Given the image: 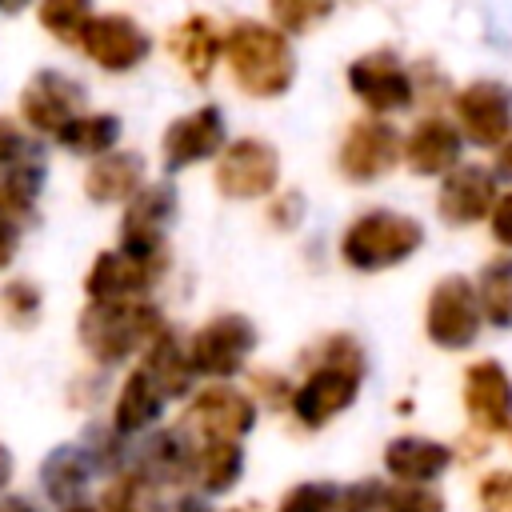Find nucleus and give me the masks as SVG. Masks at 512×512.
Instances as JSON below:
<instances>
[{"instance_id": "a878e982", "label": "nucleus", "mask_w": 512, "mask_h": 512, "mask_svg": "<svg viewBox=\"0 0 512 512\" xmlns=\"http://www.w3.org/2000/svg\"><path fill=\"white\" fill-rule=\"evenodd\" d=\"M140 368L156 380V388L168 396V400H188L196 392V368H192V356H188V340H180L172 328H164L144 352H140Z\"/></svg>"}, {"instance_id": "f03ea898", "label": "nucleus", "mask_w": 512, "mask_h": 512, "mask_svg": "<svg viewBox=\"0 0 512 512\" xmlns=\"http://www.w3.org/2000/svg\"><path fill=\"white\" fill-rule=\"evenodd\" d=\"M224 68L252 100H280L292 92L300 60L292 36L272 20H236L224 28Z\"/></svg>"}, {"instance_id": "dca6fc26", "label": "nucleus", "mask_w": 512, "mask_h": 512, "mask_svg": "<svg viewBox=\"0 0 512 512\" xmlns=\"http://www.w3.org/2000/svg\"><path fill=\"white\" fill-rule=\"evenodd\" d=\"M84 112V84L60 68H40L20 88V124L36 136H56L72 116Z\"/></svg>"}, {"instance_id": "6e6552de", "label": "nucleus", "mask_w": 512, "mask_h": 512, "mask_svg": "<svg viewBox=\"0 0 512 512\" xmlns=\"http://www.w3.org/2000/svg\"><path fill=\"white\" fill-rule=\"evenodd\" d=\"M212 184L224 200H268L280 188V152L264 136H236L212 160Z\"/></svg>"}, {"instance_id": "09e8293b", "label": "nucleus", "mask_w": 512, "mask_h": 512, "mask_svg": "<svg viewBox=\"0 0 512 512\" xmlns=\"http://www.w3.org/2000/svg\"><path fill=\"white\" fill-rule=\"evenodd\" d=\"M56 512H104L100 504H88V500H76V504H64V508H56Z\"/></svg>"}, {"instance_id": "8fccbe9b", "label": "nucleus", "mask_w": 512, "mask_h": 512, "mask_svg": "<svg viewBox=\"0 0 512 512\" xmlns=\"http://www.w3.org/2000/svg\"><path fill=\"white\" fill-rule=\"evenodd\" d=\"M228 512H260L256 504H240V508H228Z\"/></svg>"}, {"instance_id": "4be33fe9", "label": "nucleus", "mask_w": 512, "mask_h": 512, "mask_svg": "<svg viewBox=\"0 0 512 512\" xmlns=\"http://www.w3.org/2000/svg\"><path fill=\"white\" fill-rule=\"evenodd\" d=\"M456 460V448L432 436H392L384 444V472L396 484H436Z\"/></svg>"}, {"instance_id": "ddd939ff", "label": "nucleus", "mask_w": 512, "mask_h": 512, "mask_svg": "<svg viewBox=\"0 0 512 512\" xmlns=\"http://www.w3.org/2000/svg\"><path fill=\"white\" fill-rule=\"evenodd\" d=\"M168 272V256H136L116 248H100L80 280L84 300H148V292Z\"/></svg>"}, {"instance_id": "aec40b11", "label": "nucleus", "mask_w": 512, "mask_h": 512, "mask_svg": "<svg viewBox=\"0 0 512 512\" xmlns=\"http://www.w3.org/2000/svg\"><path fill=\"white\" fill-rule=\"evenodd\" d=\"M140 444L128 448V464L136 468L144 480H152L160 492L176 488L184 480H192V456H196V440L184 428H152L144 436H136Z\"/></svg>"}, {"instance_id": "49530a36", "label": "nucleus", "mask_w": 512, "mask_h": 512, "mask_svg": "<svg viewBox=\"0 0 512 512\" xmlns=\"http://www.w3.org/2000/svg\"><path fill=\"white\" fill-rule=\"evenodd\" d=\"M0 512H40L28 496H20V492H4L0 496Z\"/></svg>"}, {"instance_id": "0eeeda50", "label": "nucleus", "mask_w": 512, "mask_h": 512, "mask_svg": "<svg viewBox=\"0 0 512 512\" xmlns=\"http://www.w3.org/2000/svg\"><path fill=\"white\" fill-rule=\"evenodd\" d=\"M400 164H404V132L392 124V116L368 112L344 128V140L336 148V172L348 184H376Z\"/></svg>"}, {"instance_id": "5701e85b", "label": "nucleus", "mask_w": 512, "mask_h": 512, "mask_svg": "<svg viewBox=\"0 0 512 512\" xmlns=\"http://www.w3.org/2000/svg\"><path fill=\"white\" fill-rule=\"evenodd\" d=\"M148 184V164L132 148H112L84 168V196L92 204H128Z\"/></svg>"}, {"instance_id": "2f4dec72", "label": "nucleus", "mask_w": 512, "mask_h": 512, "mask_svg": "<svg viewBox=\"0 0 512 512\" xmlns=\"http://www.w3.org/2000/svg\"><path fill=\"white\" fill-rule=\"evenodd\" d=\"M336 12V0H268V20L288 36H308Z\"/></svg>"}, {"instance_id": "79ce46f5", "label": "nucleus", "mask_w": 512, "mask_h": 512, "mask_svg": "<svg viewBox=\"0 0 512 512\" xmlns=\"http://www.w3.org/2000/svg\"><path fill=\"white\" fill-rule=\"evenodd\" d=\"M20 232H24V228L0 212V272H8V268H12L16 248H20Z\"/></svg>"}, {"instance_id": "39448f33", "label": "nucleus", "mask_w": 512, "mask_h": 512, "mask_svg": "<svg viewBox=\"0 0 512 512\" xmlns=\"http://www.w3.org/2000/svg\"><path fill=\"white\" fill-rule=\"evenodd\" d=\"M484 332V308L476 296V280L464 272H448L432 284L424 300V336L440 352H464Z\"/></svg>"}, {"instance_id": "423d86ee", "label": "nucleus", "mask_w": 512, "mask_h": 512, "mask_svg": "<svg viewBox=\"0 0 512 512\" xmlns=\"http://www.w3.org/2000/svg\"><path fill=\"white\" fill-rule=\"evenodd\" d=\"M344 84L364 104V112H372V116L408 112L420 96L412 68L392 48H368V52L352 56L344 68Z\"/></svg>"}, {"instance_id": "a211bd4d", "label": "nucleus", "mask_w": 512, "mask_h": 512, "mask_svg": "<svg viewBox=\"0 0 512 512\" xmlns=\"http://www.w3.org/2000/svg\"><path fill=\"white\" fill-rule=\"evenodd\" d=\"M500 196V180L492 172V164H476V160H460L448 176H440L436 184V216L448 228H472L480 220H488L492 204Z\"/></svg>"}, {"instance_id": "e433bc0d", "label": "nucleus", "mask_w": 512, "mask_h": 512, "mask_svg": "<svg viewBox=\"0 0 512 512\" xmlns=\"http://www.w3.org/2000/svg\"><path fill=\"white\" fill-rule=\"evenodd\" d=\"M304 216H308L304 192H296V188H276V192L268 196V224H272V228L292 232V228L304 224Z\"/></svg>"}, {"instance_id": "37998d69", "label": "nucleus", "mask_w": 512, "mask_h": 512, "mask_svg": "<svg viewBox=\"0 0 512 512\" xmlns=\"http://www.w3.org/2000/svg\"><path fill=\"white\" fill-rule=\"evenodd\" d=\"M164 512H212V508H208V496H200V492H180V496H172V500L164 504Z\"/></svg>"}, {"instance_id": "412c9836", "label": "nucleus", "mask_w": 512, "mask_h": 512, "mask_svg": "<svg viewBox=\"0 0 512 512\" xmlns=\"http://www.w3.org/2000/svg\"><path fill=\"white\" fill-rule=\"evenodd\" d=\"M168 52L192 84H208L224 64V28L208 12H188L168 32Z\"/></svg>"}, {"instance_id": "b1692460", "label": "nucleus", "mask_w": 512, "mask_h": 512, "mask_svg": "<svg viewBox=\"0 0 512 512\" xmlns=\"http://www.w3.org/2000/svg\"><path fill=\"white\" fill-rule=\"evenodd\" d=\"M164 408H168V396H164V392L156 388V380L136 364V368H128V376L120 380V388H116V396H112V416H108V424H112L124 440H136V436H144V432H152V428L160 424Z\"/></svg>"}, {"instance_id": "ea45409f", "label": "nucleus", "mask_w": 512, "mask_h": 512, "mask_svg": "<svg viewBox=\"0 0 512 512\" xmlns=\"http://www.w3.org/2000/svg\"><path fill=\"white\" fill-rule=\"evenodd\" d=\"M292 388H296V384H292L284 372H252V396H256V400H268V404H276V408H288Z\"/></svg>"}, {"instance_id": "20e7f679", "label": "nucleus", "mask_w": 512, "mask_h": 512, "mask_svg": "<svg viewBox=\"0 0 512 512\" xmlns=\"http://www.w3.org/2000/svg\"><path fill=\"white\" fill-rule=\"evenodd\" d=\"M424 248V224L396 208H368L352 216L336 240V256L344 268L376 276L408 264Z\"/></svg>"}, {"instance_id": "473e14b6", "label": "nucleus", "mask_w": 512, "mask_h": 512, "mask_svg": "<svg viewBox=\"0 0 512 512\" xmlns=\"http://www.w3.org/2000/svg\"><path fill=\"white\" fill-rule=\"evenodd\" d=\"M40 308H44V296H40V288H36L32 280H8V284L0 288V316H4L8 324L28 328V324H36Z\"/></svg>"}, {"instance_id": "f3484780", "label": "nucleus", "mask_w": 512, "mask_h": 512, "mask_svg": "<svg viewBox=\"0 0 512 512\" xmlns=\"http://www.w3.org/2000/svg\"><path fill=\"white\" fill-rule=\"evenodd\" d=\"M460 400H464L472 432L480 436L512 432V376L500 360L492 356L472 360L460 380Z\"/></svg>"}, {"instance_id": "7ed1b4c3", "label": "nucleus", "mask_w": 512, "mask_h": 512, "mask_svg": "<svg viewBox=\"0 0 512 512\" xmlns=\"http://www.w3.org/2000/svg\"><path fill=\"white\" fill-rule=\"evenodd\" d=\"M168 328L152 300H88L76 316V340L96 368H116L140 356Z\"/></svg>"}, {"instance_id": "f257e3e1", "label": "nucleus", "mask_w": 512, "mask_h": 512, "mask_svg": "<svg viewBox=\"0 0 512 512\" xmlns=\"http://www.w3.org/2000/svg\"><path fill=\"white\" fill-rule=\"evenodd\" d=\"M308 360L312 368L296 380L288 412L300 428L320 432L356 404L360 384L368 376V352L352 332H332L308 352Z\"/></svg>"}, {"instance_id": "f8f14e48", "label": "nucleus", "mask_w": 512, "mask_h": 512, "mask_svg": "<svg viewBox=\"0 0 512 512\" xmlns=\"http://www.w3.org/2000/svg\"><path fill=\"white\" fill-rule=\"evenodd\" d=\"M452 120L464 132V144L496 152L512 136V84L496 76L468 80L452 96Z\"/></svg>"}, {"instance_id": "7c9ffc66", "label": "nucleus", "mask_w": 512, "mask_h": 512, "mask_svg": "<svg viewBox=\"0 0 512 512\" xmlns=\"http://www.w3.org/2000/svg\"><path fill=\"white\" fill-rule=\"evenodd\" d=\"M96 16V0H36L40 28L60 44H80L88 20Z\"/></svg>"}, {"instance_id": "1a4fd4ad", "label": "nucleus", "mask_w": 512, "mask_h": 512, "mask_svg": "<svg viewBox=\"0 0 512 512\" xmlns=\"http://www.w3.org/2000/svg\"><path fill=\"white\" fill-rule=\"evenodd\" d=\"M256 344H260V332L244 312H220L188 336V356H192L196 376L232 380L248 368Z\"/></svg>"}, {"instance_id": "393cba45", "label": "nucleus", "mask_w": 512, "mask_h": 512, "mask_svg": "<svg viewBox=\"0 0 512 512\" xmlns=\"http://www.w3.org/2000/svg\"><path fill=\"white\" fill-rule=\"evenodd\" d=\"M96 472H100L96 468V456L88 452L84 440L80 444H56L40 460V488H44V496L56 508H64V504L84 500V492H88V484H92Z\"/></svg>"}, {"instance_id": "c85d7f7f", "label": "nucleus", "mask_w": 512, "mask_h": 512, "mask_svg": "<svg viewBox=\"0 0 512 512\" xmlns=\"http://www.w3.org/2000/svg\"><path fill=\"white\" fill-rule=\"evenodd\" d=\"M476 296L484 308V324L512 332V252L492 256L476 272Z\"/></svg>"}, {"instance_id": "cd10ccee", "label": "nucleus", "mask_w": 512, "mask_h": 512, "mask_svg": "<svg viewBox=\"0 0 512 512\" xmlns=\"http://www.w3.org/2000/svg\"><path fill=\"white\" fill-rule=\"evenodd\" d=\"M120 116L116 112H80L72 116L52 140L68 152V156H84V160H96L104 152H112L120 144Z\"/></svg>"}, {"instance_id": "a18cd8bd", "label": "nucleus", "mask_w": 512, "mask_h": 512, "mask_svg": "<svg viewBox=\"0 0 512 512\" xmlns=\"http://www.w3.org/2000/svg\"><path fill=\"white\" fill-rule=\"evenodd\" d=\"M12 476H16V460H12V448H8V444H0V496L8 492Z\"/></svg>"}, {"instance_id": "c03bdc74", "label": "nucleus", "mask_w": 512, "mask_h": 512, "mask_svg": "<svg viewBox=\"0 0 512 512\" xmlns=\"http://www.w3.org/2000/svg\"><path fill=\"white\" fill-rule=\"evenodd\" d=\"M492 172H496V180L512 184V136L496 148V156H492Z\"/></svg>"}, {"instance_id": "de8ad7c7", "label": "nucleus", "mask_w": 512, "mask_h": 512, "mask_svg": "<svg viewBox=\"0 0 512 512\" xmlns=\"http://www.w3.org/2000/svg\"><path fill=\"white\" fill-rule=\"evenodd\" d=\"M28 8H36V0H0V16H20Z\"/></svg>"}, {"instance_id": "9b49d317", "label": "nucleus", "mask_w": 512, "mask_h": 512, "mask_svg": "<svg viewBox=\"0 0 512 512\" xmlns=\"http://www.w3.org/2000/svg\"><path fill=\"white\" fill-rule=\"evenodd\" d=\"M180 216V196L172 180H148L128 204H120L116 244L136 256H168V228Z\"/></svg>"}, {"instance_id": "9d476101", "label": "nucleus", "mask_w": 512, "mask_h": 512, "mask_svg": "<svg viewBox=\"0 0 512 512\" xmlns=\"http://www.w3.org/2000/svg\"><path fill=\"white\" fill-rule=\"evenodd\" d=\"M256 396L228 384V380H212L204 388H196L184 404V420L180 428L192 440H244L256 428Z\"/></svg>"}, {"instance_id": "a19ab883", "label": "nucleus", "mask_w": 512, "mask_h": 512, "mask_svg": "<svg viewBox=\"0 0 512 512\" xmlns=\"http://www.w3.org/2000/svg\"><path fill=\"white\" fill-rule=\"evenodd\" d=\"M488 236L504 248V252H512V188H500V196H496V204H492V212H488Z\"/></svg>"}, {"instance_id": "4c0bfd02", "label": "nucleus", "mask_w": 512, "mask_h": 512, "mask_svg": "<svg viewBox=\"0 0 512 512\" xmlns=\"http://www.w3.org/2000/svg\"><path fill=\"white\" fill-rule=\"evenodd\" d=\"M480 512H512V468H492L476 484Z\"/></svg>"}, {"instance_id": "bb28decb", "label": "nucleus", "mask_w": 512, "mask_h": 512, "mask_svg": "<svg viewBox=\"0 0 512 512\" xmlns=\"http://www.w3.org/2000/svg\"><path fill=\"white\" fill-rule=\"evenodd\" d=\"M244 480V444L240 440H196L192 484L200 496H228Z\"/></svg>"}, {"instance_id": "c756f323", "label": "nucleus", "mask_w": 512, "mask_h": 512, "mask_svg": "<svg viewBox=\"0 0 512 512\" xmlns=\"http://www.w3.org/2000/svg\"><path fill=\"white\" fill-rule=\"evenodd\" d=\"M100 508L104 512H164V500H160V488L144 480L136 468H120L104 484Z\"/></svg>"}, {"instance_id": "2eb2a0df", "label": "nucleus", "mask_w": 512, "mask_h": 512, "mask_svg": "<svg viewBox=\"0 0 512 512\" xmlns=\"http://www.w3.org/2000/svg\"><path fill=\"white\" fill-rule=\"evenodd\" d=\"M88 64H96L100 72H112V76H124V72H136L148 52H152V36L144 32L140 20H132L128 12H96L76 44Z\"/></svg>"}, {"instance_id": "6ab92c4d", "label": "nucleus", "mask_w": 512, "mask_h": 512, "mask_svg": "<svg viewBox=\"0 0 512 512\" xmlns=\"http://www.w3.org/2000/svg\"><path fill=\"white\" fill-rule=\"evenodd\" d=\"M464 160V132L456 128L452 116H420L404 132V168L424 180L448 176Z\"/></svg>"}, {"instance_id": "72a5a7b5", "label": "nucleus", "mask_w": 512, "mask_h": 512, "mask_svg": "<svg viewBox=\"0 0 512 512\" xmlns=\"http://www.w3.org/2000/svg\"><path fill=\"white\" fill-rule=\"evenodd\" d=\"M336 496H340V488L332 480H300L280 496L276 512H332Z\"/></svg>"}, {"instance_id": "4468645a", "label": "nucleus", "mask_w": 512, "mask_h": 512, "mask_svg": "<svg viewBox=\"0 0 512 512\" xmlns=\"http://www.w3.org/2000/svg\"><path fill=\"white\" fill-rule=\"evenodd\" d=\"M228 144V120H224V108L220 104H200L176 120H168L164 136H160V160H164V172L176 176V172H188L196 164H208L224 152Z\"/></svg>"}, {"instance_id": "f704fd0d", "label": "nucleus", "mask_w": 512, "mask_h": 512, "mask_svg": "<svg viewBox=\"0 0 512 512\" xmlns=\"http://www.w3.org/2000/svg\"><path fill=\"white\" fill-rule=\"evenodd\" d=\"M384 512H448V500L432 484H388Z\"/></svg>"}, {"instance_id": "58836bf2", "label": "nucleus", "mask_w": 512, "mask_h": 512, "mask_svg": "<svg viewBox=\"0 0 512 512\" xmlns=\"http://www.w3.org/2000/svg\"><path fill=\"white\" fill-rule=\"evenodd\" d=\"M28 152H36L24 136V124H16L12 116H0V172L12 168L16 160H24Z\"/></svg>"}, {"instance_id": "c9c22d12", "label": "nucleus", "mask_w": 512, "mask_h": 512, "mask_svg": "<svg viewBox=\"0 0 512 512\" xmlns=\"http://www.w3.org/2000/svg\"><path fill=\"white\" fill-rule=\"evenodd\" d=\"M384 492H388V484H380L376 476L352 480V484L340 488L332 512H384Z\"/></svg>"}]
</instances>
